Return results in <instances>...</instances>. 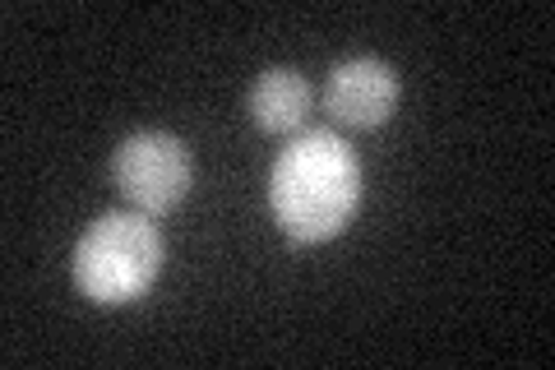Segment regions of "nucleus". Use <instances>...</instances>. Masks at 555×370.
Returning <instances> with one entry per match:
<instances>
[{"mask_svg":"<svg viewBox=\"0 0 555 370\" xmlns=\"http://www.w3.org/2000/svg\"><path fill=\"white\" fill-rule=\"evenodd\" d=\"M310 107H315V88H310L301 69H292V65L264 69V75L250 84V93H246V112L264 135L301 130Z\"/></svg>","mask_w":555,"mask_h":370,"instance_id":"nucleus-5","label":"nucleus"},{"mask_svg":"<svg viewBox=\"0 0 555 370\" xmlns=\"http://www.w3.org/2000/svg\"><path fill=\"white\" fill-rule=\"evenodd\" d=\"M320 107L343 130H379L398 112V69L379 56H347L328 69Z\"/></svg>","mask_w":555,"mask_h":370,"instance_id":"nucleus-4","label":"nucleus"},{"mask_svg":"<svg viewBox=\"0 0 555 370\" xmlns=\"http://www.w3.org/2000/svg\"><path fill=\"white\" fill-rule=\"evenodd\" d=\"M273 222L292 241H334L361 208V163L334 130H301L269 171Z\"/></svg>","mask_w":555,"mask_h":370,"instance_id":"nucleus-1","label":"nucleus"},{"mask_svg":"<svg viewBox=\"0 0 555 370\" xmlns=\"http://www.w3.org/2000/svg\"><path fill=\"white\" fill-rule=\"evenodd\" d=\"M190 176H195L190 149L171 130H134L120 139L112 157L116 195L144 218H163L181 208V200L190 195Z\"/></svg>","mask_w":555,"mask_h":370,"instance_id":"nucleus-3","label":"nucleus"},{"mask_svg":"<svg viewBox=\"0 0 555 370\" xmlns=\"http://www.w3.org/2000/svg\"><path fill=\"white\" fill-rule=\"evenodd\" d=\"M167 245L153 218L134 208L102 214L75 245V288L98 306L139 302L163 273Z\"/></svg>","mask_w":555,"mask_h":370,"instance_id":"nucleus-2","label":"nucleus"}]
</instances>
